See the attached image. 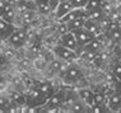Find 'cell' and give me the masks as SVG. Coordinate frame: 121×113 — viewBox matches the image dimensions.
<instances>
[{
  "label": "cell",
  "instance_id": "cell-1",
  "mask_svg": "<svg viewBox=\"0 0 121 113\" xmlns=\"http://www.w3.org/2000/svg\"><path fill=\"white\" fill-rule=\"evenodd\" d=\"M59 77H60V79L63 80V83H65V84H77V83H79L80 80H83L84 73H83V70H82L80 66L75 65V64H69L66 69L60 73Z\"/></svg>",
  "mask_w": 121,
  "mask_h": 113
},
{
  "label": "cell",
  "instance_id": "cell-2",
  "mask_svg": "<svg viewBox=\"0 0 121 113\" xmlns=\"http://www.w3.org/2000/svg\"><path fill=\"white\" fill-rule=\"evenodd\" d=\"M26 99H27V104L28 105H32V107H36V108L40 109L47 103L48 97L45 94V93H42L37 86L33 85L28 90L27 94H26Z\"/></svg>",
  "mask_w": 121,
  "mask_h": 113
},
{
  "label": "cell",
  "instance_id": "cell-3",
  "mask_svg": "<svg viewBox=\"0 0 121 113\" xmlns=\"http://www.w3.org/2000/svg\"><path fill=\"white\" fill-rule=\"evenodd\" d=\"M27 29L23 27H15V29L13 31V33L8 37V42L9 44H12L13 47H22L27 41Z\"/></svg>",
  "mask_w": 121,
  "mask_h": 113
},
{
  "label": "cell",
  "instance_id": "cell-4",
  "mask_svg": "<svg viewBox=\"0 0 121 113\" xmlns=\"http://www.w3.org/2000/svg\"><path fill=\"white\" fill-rule=\"evenodd\" d=\"M52 51H54V55L59 59L64 60V61H68V62H71V61L79 59V55H78L77 51L74 50H70V48L63 46V44H56L54 48H52Z\"/></svg>",
  "mask_w": 121,
  "mask_h": 113
},
{
  "label": "cell",
  "instance_id": "cell-5",
  "mask_svg": "<svg viewBox=\"0 0 121 113\" xmlns=\"http://www.w3.org/2000/svg\"><path fill=\"white\" fill-rule=\"evenodd\" d=\"M74 36L75 38H77V42H78V46H79V50L82 51L84 47L87 46L88 43H89L94 38V36L92 33H91L87 29L86 27H82V28H78V29L73 31ZM79 51V52H80ZM79 52H78V55H79Z\"/></svg>",
  "mask_w": 121,
  "mask_h": 113
},
{
  "label": "cell",
  "instance_id": "cell-6",
  "mask_svg": "<svg viewBox=\"0 0 121 113\" xmlns=\"http://www.w3.org/2000/svg\"><path fill=\"white\" fill-rule=\"evenodd\" d=\"M59 43L63 44V46L70 48V50H74V51H79V46H78V42H77V38H75L73 32H66V33H63L60 36V40H59Z\"/></svg>",
  "mask_w": 121,
  "mask_h": 113
},
{
  "label": "cell",
  "instance_id": "cell-7",
  "mask_svg": "<svg viewBox=\"0 0 121 113\" xmlns=\"http://www.w3.org/2000/svg\"><path fill=\"white\" fill-rule=\"evenodd\" d=\"M78 95H79V99L80 101H83L84 103L87 104V107L91 108L93 107L94 104H96V101H94V92L88 88H82L78 90Z\"/></svg>",
  "mask_w": 121,
  "mask_h": 113
},
{
  "label": "cell",
  "instance_id": "cell-8",
  "mask_svg": "<svg viewBox=\"0 0 121 113\" xmlns=\"http://www.w3.org/2000/svg\"><path fill=\"white\" fill-rule=\"evenodd\" d=\"M74 6L71 4L70 0H60L59 5L56 6V9L54 10V14L57 19H61L64 15H66L70 10H73Z\"/></svg>",
  "mask_w": 121,
  "mask_h": 113
},
{
  "label": "cell",
  "instance_id": "cell-9",
  "mask_svg": "<svg viewBox=\"0 0 121 113\" xmlns=\"http://www.w3.org/2000/svg\"><path fill=\"white\" fill-rule=\"evenodd\" d=\"M107 105H108L110 111H121V93L115 90L110 97H107Z\"/></svg>",
  "mask_w": 121,
  "mask_h": 113
},
{
  "label": "cell",
  "instance_id": "cell-10",
  "mask_svg": "<svg viewBox=\"0 0 121 113\" xmlns=\"http://www.w3.org/2000/svg\"><path fill=\"white\" fill-rule=\"evenodd\" d=\"M84 27H86L87 29L89 31V32L93 34L94 37H98L99 34H102L103 32H104V31L102 29V27H101L99 22L93 20V19H89V18H87V20H86V24H84Z\"/></svg>",
  "mask_w": 121,
  "mask_h": 113
},
{
  "label": "cell",
  "instance_id": "cell-11",
  "mask_svg": "<svg viewBox=\"0 0 121 113\" xmlns=\"http://www.w3.org/2000/svg\"><path fill=\"white\" fill-rule=\"evenodd\" d=\"M68 65H69V62H68V61H64V60H61V59H59V57H56V59H54V60L50 62L48 67H50V70H51L52 73L60 75V73L64 71V70L68 67Z\"/></svg>",
  "mask_w": 121,
  "mask_h": 113
},
{
  "label": "cell",
  "instance_id": "cell-12",
  "mask_svg": "<svg viewBox=\"0 0 121 113\" xmlns=\"http://www.w3.org/2000/svg\"><path fill=\"white\" fill-rule=\"evenodd\" d=\"M35 86H37L42 93H45V94L48 97V98H50L52 94H55V92H56V88L54 86V84L51 81H38V83L35 84Z\"/></svg>",
  "mask_w": 121,
  "mask_h": 113
},
{
  "label": "cell",
  "instance_id": "cell-13",
  "mask_svg": "<svg viewBox=\"0 0 121 113\" xmlns=\"http://www.w3.org/2000/svg\"><path fill=\"white\" fill-rule=\"evenodd\" d=\"M102 48H103V44H102V42H101V40L98 37H94L83 50L89 51V52H93V53H98V52L102 51Z\"/></svg>",
  "mask_w": 121,
  "mask_h": 113
},
{
  "label": "cell",
  "instance_id": "cell-14",
  "mask_svg": "<svg viewBox=\"0 0 121 113\" xmlns=\"http://www.w3.org/2000/svg\"><path fill=\"white\" fill-rule=\"evenodd\" d=\"M17 14H18V10H17V8H15V5H9L1 18L4 19L5 22H8V23L14 24V20H15V18H17Z\"/></svg>",
  "mask_w": 121,
  "mask_h": 113
},
{
  "label": "cell",
  "instance_id": "cell-15",
  "mask_svg": "<svg viewBox=\"0 0 121 113\" xmlns=\"http://www.w3.org/2000/svg\"><path fill=\"white\" fill-rule=\"evenodd\" d=\"M86 20H87L86 17H80V18L74 19V20H71V22H69V23H68V29H69L70 32H73V31H75V29H78V28L84 27Z\"/></svg>",
  "mask_w": 121,
  "mask_h": 113
},
{
  "label": "cell",
  "instance_id": "cell-16",
  "mask_svg": "<svg viewBox=\"0 0 121 113\" xmlns=\"http://www.w3.org/2000/svg\"><path fill=\"white\" fill-rule=\"evenodd\" d=\"M69 111H71V112H86V111H89V108L87 107V104L83 101L77 99V101L71 104V107L69 108Z\"/></svg>",
  "mask_w": 121,
  "mask_h": 113
},
{
  "label": "cell",
  "instance_id": "cell-17",
  "mask_svg": "<svg viewBox=\"0 0 121 113\" xmlns=\"http://www.w3.org/2000/svg\"><path fill=\"white\" fill-rule=\"evenodd\" d=\"M36 6H37V12L40 13V14H48V13L52 12V9H51V6L48 4L47 0L36 3Z\"/></svg>",
  "mask_w": 121,
  "mask_h": 113
},
{
  "label": "cell",
  "instance_id": "cell-18",
  "mask_svg": "<svg viewBox=\"0 0 121 113\" xmlns=\"http://www.w3.org/2000/svg\"><path fill=\"white\" fill-rule=\"evenodd\" d=\"M104 15H106V13H104L102 9H96V10H92V12H88V17L87 18H89V19H93V20H97V22H99L101 19H102Z\"/></svg>",
  "mask_w": 121,
  "mask_h": 113
},
{
  "label": "cell",
  "instance_id": "cell-19",
  "mask_svg": "<svg viewBox=\"0 0 121 113\" xmlns=\"http://www.w3.org/2000/svg\"><path fill=\"white\" fill-rule=\"evenodd\" d=\"M101 5H102V0H88L84 9L87 12H92V10H96V9H99Z\"/></svg>",
  "mask_w": 121,
  "mask_h": 113
},
{
  "label": "cell",
  "instance_id": "cell-20",
  "mask_svg": "<svg viewBox=\"0 0 121 113\" xmlns=\"http://www.w3.org/2000/svg\"><path fill=\"white\" fill-rule=\"evenodd\" d=\"M10 99L8 95H0V112H6L9 104H10Z\"/></svg>",
  "mask_w": 121,
  "mask_h": 113
},
{
  "label": "cell",
  "instance_id": "cell-21",
  "mask_svg": "<svg viewBox=\"0 0 121 113\" xmlns=\"http://www.w3.org/2000/svg\"><path fill=\"white\" fill-rule=\"evenodd\" d=\"M111 71H112V75L116 77V80H121V64L119 62V61L113 64Z\"/></svg>",
  "mask_w": 121,
  "mask_h": 113
},
{
  "label": "cell",
  "instance_id": "cell-22",
  "mask_svg": "<svg viewBox=\"0 0 121 113\" xmlns=\"http://www.w3.org/2000/svg\"><path fill=\"white\" fill-rule=\"evenodd\" d=\"M19 14H21V18L23 19V20L29 23L35 17V10H24V12H21Z\"/></svg>",
  "mask_w": 121,
  "mask_h": 113
},
{
  "label": "cell",
  "instance_id": "cell-23",
  "mask_svg": "<svg viewBox=\"0 0 121 113\" xmlns=\"http://www.w3.org/2000/svg\"><path fill=\"white\" fill-rule=\"evenodd\" d=\"M71 4H73L74 8H78V9H84L88 3V0H70Z\"/></svg>",
  "mask_w": 121,
  "mask_h": 113
},
{
  "label": "cell",
  "instance_id": "cell-24",
  "mask_svg": "<svg viewBox=\"0 0 121 113\" xmlns=\"http://www.w3.org/2000/svg\"><path fill=\"white\" fill-rule=\"evenodd\" d=\"M8 4L4 1V0H0V17H3V14L5 13V10L8 9Z\"/></svg>",
  "mask_w": 121,
  "mask_h": 113
},
{
  "label": "cell",
  "instance_id": "cell-25",
  "mask_svg": "<svg viewBox=\"0 0 121 113\" xmlns=\"http://www.w3.org/2000/svg\"><path fill=\"white\" fill-rule=\"evenodd\" d=\"M8 65V59L4 56V55H0V69H4V67Z\"/></svg>",
  "mask_w": 121,
  "mask_h": 113
},
{
  "label": "cell",
  "instance_id": "cell-26",
  "mask_svg": "<svg viewBox=\"0 0 121 113\" xmlns=\"http://www.w3.org/2000/svg\"><path fill=\"white\" fill-rule=\"evenodd\" d=\"M48 1V4H50V6H51V9H52V12L56 9V6L59 5V3H60V0H47Z\"/></svg>",
  "mask_w": 121,
  "mask_h": 113
},
{
  "label": "cell",
  "instance_id": "cell-27",
  "mask_svg": "<svg viewBox=\"0 0 121 113\" xmlns=\"http://www.w3.org/2000/svg\"><path fill=\"white\" fill-rule=\"evenodd\" d=\"M5 86H6V81H5V79H4V77L0 76V90L4 89Z\"/></svg>",
  "mask_w": 121,
  "mask_h": 113
},
{
  "label": "cell",
  "instance_id": "cell-28",
  "mask_svg": "<svg viewBox=\"0 0 121 113\" xmlns=\"http://www.w3.org/2000/svg\"><path fill=\"white\" fill-rule=\"evenodd\" d=\"M115 1H116V5H120L121 4V0H115Z\"/></svg>",
  "mask_w": 121,
  "mask_h": 113
},
{
  "label": "cell",
  "instance_id": "cell-29",
  "mask_svg": "<svg viewBox=\"0 0 121 113\" xmlns=\"http://www.w3.org/2000/svg\"><path fill=\"white\" fill-rule=\"evenodd\" d=\"M119 62L121 64V55H120V57H119Z\"/></svg>",
  "mask_w": 121,
  "mask_h": 113
}]
</instances>
